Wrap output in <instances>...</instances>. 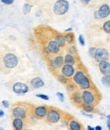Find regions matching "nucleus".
Returning <instances> with one entry per match:
<instances>
[{
    "mask_svg": "<svg viewBox=\"0 0 110 130\" xmlns=\"http://www.w3.org/2000/svg\"><path fill=\"white\" fill-rule=\"evenodd\" d=\"M36 97H38V98L43 99V100H45V101H48V100H49L48 95H44V94H36Z\"/></svg>",
    "mask_w": 110,
    "mask_h": 130,
    "instance_id": "31",
    "label": "nucleus"
},
{
    "mask_svg": "<svg viewBox=\"0 0 110 130\" xmlns=\"http://www.w3.org/2000/svg\"><path fill=\"white\" fill-rule=\"evenodd\" d=\"M46 122L49 124H57L63 119L62 111L56 107H48V113L46 116Z\"/></svg>",
    "mask_w": 110,
    "mask_h": 130,
    "instance_id": "3",
    "label": "nucleus"
},
{
    "mask_svg": "<svg viewBox=\"0 0 110 130\" xmlns=\"http://www.w3.org/2000/svg\"><path fill=\"white\" fill-rule=\"evenodd\" d=\"M82 115L83 116H85V117H86V118H93V115L92 114H89V113H87V112H85V111H82Z\"/></svg>",
    "mask_w": 110,
    "mask_h": 130,
    "instance_id": "36",
    "label": "nucleus"
},
{
    "mask_svg": "<svg viewBox=\"0 0 110 130\" xmlns=\"http://www.w3.org/2000/svg\"><path fill=\"white\" fill-rule=\"evenodd\" d=\"M32 108L33 106L30 103L23 102V101H18V102L13 104L10 108V116L12 118H22L27 121L31 116L32 115Z\"/></svg>",
    "mask_w": 110,
    "mask_h": 130,
    "instance_id": "1",
    "label": "nucleus"
},
{
    "mask_svg": "<svg viewBox=\"0 0 110 130\" xmlns=\"http://www.w3.org/2000/svg\"><path fill=\"white\" fill-rule=\"evenodd\" d=\"M41 14H42L41 12H38V13H36V16H40V15H41Z\"/></svg>",
    "mask_w": 110,
    "mask_h": 130,
    "instance_id": "43",
    "label": "nucleus"
},
{
    "mask_svg": "<svg viewBox=\"0 0 110 130\" xmlns=\"http://www.w3.org/2000/svg\"><path fill=\"white\" fill-rule=\"evenodd\" d=\"M79 42H80V44L81 46H85V38L83 37V36L82 35H80L79 36Z\"/></svg>",
    "mask_w": 110,
    "mask_h": 130,
    "instance_id": "34",
    "label": "nucleus"
},
{
    "mask_svg": "<svg viewBox=\"0 0 110 130\" xmlns=\"http://www.w3.org/2000/svg\"><path fill=\"white\" fill-rule=\"evenodd\" d=\"M70 95V100H71L72 103L74 104L75 106H80V107L81 104L83 103L82 102V98H81V91H80V90L78 89Z\"/></svg>",
    "mask_w": 110,
    "mask_h": 130,
    "instance_id": "15",
    "label": "nucleus"
},
{
    "mask_svg": "<svg viewBox=\"0 0 110 130\" xmlns=\"http://www.w3.org/2000/svg\"><path fill=\"white\" fill-rule=\"evenodd\" d=\"M56 79L59 83H61V84L64 85L70 80V79H68V78H66L65 76H64L63 74H61L60 73H59L58 74H56Z\"/></svg>",
    "mask_w": 110,
    "mask_h": 130,
    "instance_id": "24",
    "label": "nucleus"
},
{
    "mask_svg": "<svg viewBox=\"0 0 110 130\" xmlns=\"http://www.w3.org/2000/svg\"><path fill=\"white\" fill-rule=\"evenodd\" d=\"M93 59L97 63H100V62H103V61H108L109 59L108 51L104 47L97 48L95 56H94Z\"/></svg>",
    "mask_w": 110,
    "mask_h": 130,
    "instance_id": "11",
    "label": "nucleus"
},
{
    "mask_svg": "<svg viewBox=\"0 0 110 130\" xmlns=\"http://www.w3.org/2000/svg\"><path fill=\"white\" fill-rule=\"evenodd\" d=\"M64 36L65 41H66V44H68V45L75 44V35L72 31L65 33Z\"/></svg>",
    "mask_w": 110,
    "mask_h": 130,
    "instance_id": "22",
    "label": "nucleus"
},
{
    "mask_svg": "<svg viewBox=\"0 0 110 130\" xmlns=\"http://www.w3.org/2000/svg\"><path fill=\"white\" fill-rule=\"evenodd\" d=\"M64 63H66V64L76 65V63H78V58H77V56L72 55V54L67 53L64 56Z\"/></svg>",
    "mask_w": 110,
    "mask_h": 130,
    "instance_id": "19",
    "label": "nucleus"
},
{
    "mask_svg": "<svg viewBox=\"0 0 110 130\" xmlns=\"http://www.w3.org/2000/svg\"><path fill=\"white\" fill-rule=\"evenodd\" d=\"M9 39H11L12 41H15V40H16V37H15V36H9Z\"/></svg>",
    "mask_w": 110,
    "mask_h": 130,
    "instance_id": "40",
    "label": "nucleus"
},
{
    "mask_svg": "<svg viewBox=\"0 0 110 130\" xmlns=\"http://www.w3.org/2000/svg\"><path fill=\"white\" fill-rule=\"evenodd\" d=\"M11 124L13 130H24L26 127V121L22 118H12Z\"/></svg>",
    "mask_w": 110,
    "mask_h": 130,
    "instance_id": "14",
    "label": "nucleus"
},
{
    "mask_svg": "<svg viewBox=\"0 0 110 130\" xmlns=\"http://www.w3.org/2000/svg\"><path fill=\"white\" fill-rule=\"evenodd\" d=\"M80 3H81L82 4H85V5H87L89 4L92 1V0H80Z\"/></svg>",
    "mask_w": 110,
    "mask_h": 130,
    "instance_id": "37",
    "label": "nucleus"
},
{
    "mask_svg": "<svg viewBox=\"0 0 110 130\" xmlns=\"http://www.w3.org/2000/svg\"><path fill=\"white\" fill-rule=\"evenodd\" d=\"M65 88H66L67 91L69 92V94H71V93H73L74 91H75L76 90H78L77 85H75L73 81H71V79H70V81L68 82L66 85H65Z\"/></svg>",
    "mask_w": 110,
    "mask_h": 130,
    "instance_id": "23",
    "label": "nucleus"
},
{
    "mask_svg": "<svg viewBox=\"0 0 110 130\" xmlns=\"http://www.w3.org/2000/svg\"><path fill=\"white\" fill-rule=\"evenodd\" d=\"M82 111H85V112H87V113H92L94 111H96V106L95 105H92V104H86V103H82L81 106Z\"/></svg>",
    "mask_w": 110,
    "mask_h": 130,
    "instance_id": "21",
    "label": "nucleus"
},
{
    "mask_svg": "<svg viewBox=\"0 0 110 130\" xmlns=\"http://www.w3.org/2000/svg\"><path fill=\"white\" fill-rule=\"evenodd\" d=\"M19 63V59L15 53L8 51L0 55V73L7 74L15 69Z\"/></svg>",
    "mask_w": 110,
    "mask_h": 130,
    "instance_id": "2",
    "label": "nucleus"
},
{
    "mask_svg": "<svg viewBox=\"0 0 110 130\" xmlns=\"http://www.w3.org/2000/svg\"><path fill=\"white\" fill-rule=\"evenodd\" d=\"M107 128L108 130H110V114L107 116Z\"/></svg>",
    "mask_w": 110,
    "mask_h": 130,
    "instance_id": "35",
    "label": "nucleus"
},
{
    "mask_svg": "<svg viewBox=\"0 0 110 130\" xmlns=\"http://www.w3.org/2000/svg\"><path fill=\"white\" fill-rule=\"evenodd\" d=\"M4 111L0 110V118H2V117H4Z\"/></svg>",
    "mask_w": 110,
    "mask_h": 130,
    "instance_id": "42",
    "label": "nucleus"
},
{
    "mask_svg": "<svg viewBox=\"0 0 110 130\" xmlns=\"http://www.w3.org/2000/svg\"><path fill=\"white\" fill-rule=\"evenodd\" d=\"M68 128L70 130H84L82 124L75 118H70L68 120Z\"/></svg>",
    "mask_w": 110,
    "mask_h": 130,
    "instance_id": "16",
    "label": "nucleus"
},
{
    "mask_svg": "<svg viewBox=\"0 0 110 130\" xmlns=\"http://www.w3.org/2000/svg\"><path fill=\"white\" fill-rule=\"evenodd\" d=\"M98 69L103 75L110 76V63L108 61H103L98 63Z\"/></svg>",
    "mask_w": 110,
    "mask_h": 130,
    "instance_id": "17",
    "label": "nucleus"
},
{
    "mask_svg": "<svg viewBox=\"0 0 110 130\" xmlns=\"http://www.w3.org/2000/svg\"><path fill=\"white\" fill-rule=\"evenodd\" d=\"M0 130H4V128H0Z\"/></svg>",
    "mask_w": 110,
    "mask_h": 130,
    "instance_id": "45",
    "label": "nucleus"
},
{
    "mask_svg": "<svg viewBox=\"0 0 110 130\" xmlns=\"http://www.w3.org/2000/svg\"><path fill=\"white\" fill-rule=\"evenodd\" d=\"M31 8H32V5L29 3H25V4L23 5V14H27L31 12Z\"/></svg>",
    "mask_w": 110,
    "mask_h": 130,
    "instance_id": "27",
    "label": "nucleus"
},
{
    "mask_svg": "<svg viewBox=\"0 0 110 130\" xmlns=\"http://www.w3.org/2000/svg\"><path fill=\"white\" fill-rule=\"evenodd\" d=\"M72 27H70V28H68V29H66L64 30V33H68V32H71L72 31Z\"/></svg>",
    "mask_w": 110,
    "mask_h": 130,
    "instance_id": "38",
    "label": "nucleus"
},
{
    "mask_svg": "<svg viewBox=\"0 0 110 130\" xmlns=\"http://www.w3.org/2000/svg\"><path fill=\"white\" fill-rule=\"evenodd\" d=\"M44 81L40 77H34L30 80V86L32 89H40L44 86Z\"/></svg>",
    "mask_w": 110,
    "mask_h": 130,
    "instance_id": "18",
    "label": "nucleus"
},
{
    "mask_svg": "<svg viewBox=\"0 0 110 130\" xmlns=\"http://www.w3.org/2000/svg\"><path fill=\"white\" fill-rule=\"evenodd\" d=\"M96 51H97V47H94V46H91V47L89 48L88 54H89V56H90L91 58H93L94 56H95Z\"/></svg>",
    "mask_w": 110,
    "mask_h": 130,
    "instance_id": "29",
    "label": "nucleus"
},
{
    "mask_svg": "<svg viewBox=\"0 0 110 130\" xmlns=\"http://www.w3.org/2000/svg\"><path fill=\"white\" fill-rule=\"evenodd\" d=\"M68 53L72 54V55L78 56V51H77L76 46H75V44L69 45V46H68Z\"/></svg>",
    "mask_w": 110,
    "mask_h": 130,
    "instance_id": "26",
    "label": "nucleus"
},
{
    "mask_svg": "<svg viewBox=\"0 0 110 130\" xmlns=\"http://www.w3.org/2000/svg\"><path fill=\"white\" fill-rule=\"evenodd\" d=\"M70 3L67 0H57L53 6V11L56 15H64L69 11Z\"/></svg>",
    "mask_w": 110,
    "mask_h": 130,
    "instance_id": "7",
    "label": "nucleus"
},
{
    "mask_svg": "<svg viewBox=\"0 0 110 130\" xmlns=\"http://www.w3.org/2000/svg\"><path fill=\"white\" fill-rule=\"evenodd\" d=\"M2 4H4L5 5H11L14 4L15 0H0Z\"/></svg>",
    "mask_w": 110,
    "mask_h": 130,
    "instance_id": "32",
    "label": "nucleus"
},
{
    "mask_svg": "<svg viewBox=\"0 0 110 130\" xmlns=\"http://www.w3.org/2000/svg\"><path fill=\"white\" fill-rule=\"evenodd\" d=\"M54 40L56 41V42L59 44V46L61 48H64L66 46V41H65V39H64V36L63 34H60V33H57L56 35L54 36Z\"/></svg>",
    "mask_w": 110,
    "mask_h": 130,
    "instance_id": "20",
    "label": "nucleus"
},
{
    "mask_svg": "<svg viewBox=\"0 0 110 130\" xmlns=\"http://www.w3.org/2000/svg\"><path fill=\"white\" fill-rule=\"evenodd\" d=\"M87 128V130H95V129H94L93 127H91V126H90V125H88V126H87V128Z\"/></svg>",
    "mask_w": 110,
    "mask_h": 130,
    "instance_id": "41",
    "label": "nucleus"
},
{
    "mask_svg": "<svg viewBox=\"0 0 110 130\" xmlns=\"http://www.w3.org/2000/svg\"><path fill=\"white\" fill-rule=\"evenodd\" d=\"M94 129H95V130H103V128H102V127H101V126H99V125L96 126L95 128H94Z\"/></svg>",
    "mask_w": 110,
    "mask_h": 130,
    "instance_id": "39",
    "label": "nucleus"
},
{
    "mask_svg": "<svg viewBox=\"0 0 110 130\" xmlns=\"http://www.w3.org/2000/svg\"><path fill=\"white\" fill-rule=\"evenodd\" d=\"M10 89H11V90L15 94L19 95H23L30 91L31 87H30V85L25 82L15 81L10 84Z\"/></svg>",
    "mask_w": 110,
    "mask_h": 130,
    "instance_id": "6",
    "label": "nucleus"
},
{
    "mask_svg": "<svg viewBox=\"0 0 110 130\" xmlns=\"http://www.w3.org/2000/svg\"><path fill=\"white\" fill-rule=\"evenodd\" d=\"M48 111V106H33L32 115L36 119H45Z\"/></svg>",
    "mask_w": 110,
    "mask_h": 130,
    "instance_id": "10",
    "label": "nucleus"
},
{
    "mask_svg": "<svg viewBox=\"0 0 110 130\" xmlns=\"http://www.w3.org/2000/svg\"><path fill=\"white\" fill-rule=\"evenodd\" d=\"M2 105L4 106V107L5 108H9V106H10V103H9V101H6V100H4V101H2Z\"/></svg>",
    "mask_w": 110,
    "mask_h": 130,
    "instance_id": "33",
    "label": "nucleus"
},
{
    "mask_svg": "<svg viewBox=\"0 0 110 130\" xmlns=\"http://www.w3.org/2000/svg\"><path fill=\"white\" fill-rule=\"evenodd\" d=\"M101 82L104 87L110 88V76H108V75H103L101 79Z\"/></svg>",
    "mask_w": 110,
    "mask_h": 130,
    "instance_id": "25",
    "label": "nucleus"
},
{
    "mask_svg": "<svg viewBox=\"0 0 110 130\" xmlns=\"http://www.w3.org/2000/svg\"><path fill=\"white\" fill-rule=\"evenodd\" d=\"M24 130H32V129H31V128H25Z\"/></svg>",
    "mask_w": 110,
    "mask_h": 130,
    "instance_id": "44",
    "label": "nucleus"
},
{
    "mask_svg": "<svg viewBox=\"0 0 110 130\" xmlns=\"http://www.w3.org/2000/svg\"><path fill=\"white\" fill-rule=\"evenodd\" d=\"M56 95H57V97L59 98V100L61 101V102H64V95L63 93L61 92H57L56 93Z\"/></svg>",
    "mask_w": 110,
    "mask_h": 130,
    "instance_id": "30",
    "label": "nucleus"
},
{
    "mask_svg": "<svg viewBox=\"0 0 110 130\" xmlns=\"http://www.w3.org/2000/svg\"><path fill=\"white\" fill-rule=\"evenodd\" d=\"M77 87L79 90H90V89H94L93 84L91 82V78L89 77L88 74H86L83 79L80 80L79 84L77 85Z\"/></svg>",
    "mask_w": 110,
    "mask_h": 130,
    "instance_id": "13",
    "label": "nucleus"
},
{
    "mask_svg": "<svg viewBox=\"0 0 110 130\" xmlns=\"http://www.w3.org/2000/svg\"><path fill=\"white\" fill-rule=\"evenodd\" d=\"M75 70H76V69H75V65L64 63L62 66L61 69H60L59 73L61 74L64 75V76L68 78V79H71V78L73 77V75L75 74Z\"/></svg>",
    "mask_w": 110,
    "mask_h": 130,
    "instance_id": "12",
    "label": "nucleus"
},
{
    "mask_svg": "<svg viewBox=\"0 0 110 130\" xmlns=\"http://www.w3.org/2000/svg\"><path fill=\"white\" fill-rule=\"evenodd\" d=\"M81 98L82 102L86 104H92L97 105L99 101L98 97V92H96L94 89L81 90Z\"/></svg>",
    "mask_w": 110,
    "mask_h": 130,
    "instance_id": "5",
    "label": "nucleus"
},
{
    "mask_svg": "<svg viewBox=\"0 0 110 130\" xmlns=\"http://www.w3.org/2000/svg\"><path fill=\"white\" fill-rule=\"evenodd\" d=\"M103 31L107 34H110V20H107L103 23Z\"/></svg>",
    "mask_w": 110,
    "mask_h": 130,
    "instance_id": "28",
    "label": "nucleus"
},
{
    "mask_svg": "<svg viewBox=\"0 0 110 130\" xmlns=\"http://www.w3.org/2000/svg\"><path fill=\"white\" fill-rule=\"evenodd\" d=\"M110 15V7L108 4H102L98 9L94 12V18L97 20H104Z\"/></svg>",
    "mask_w": 110,
    "mask_h": 130,
    "instance_id": "9",
    "label": "nucleus"
},
{
    "mask_svg": "<svg viewBox=\"0 0 110 130\" xmlns=\"http://www.w3.org/2000/svg\"><path fill=\"white\" fill-rule=\"evenodd\" d=\"M48 64L49 69L53 73L59 72L63 65L64 64V56H62L61 54L51 56L48 60Z\"/></svg>",
    "mask_w": 110,
    "mask_h": 130,
    "instance_id": "4",
    "label": "nucleus"
},
{
    "mask_svg": "<svg viewBox=\"0 0 110 130\" xmlns=\"http://www.w3.org/2000/svg\"><path fill=\"white\" fill-rule=\"evenodd\" d=\"M61 47L56 42V41L54 39H51L48 41V43L45 46V53L48 56H54L57 55L60 53Z\"/></svg>",
    "mask_w": 110,
    "mask_h": 130,
    "instance_id": "8",
    "label": "nucleus"
}]
</instances>
